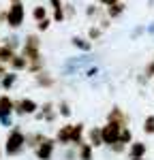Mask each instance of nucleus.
<instances>
[{
  "instance_id": "f257e3e1",
  "label": "nucleus",
  "mask_w": 154,
  "mask_h": 160,
  "mask_svg": "<svg viewBox=\"0 0 154 160\" xmlns=\"http://www.w3.org/2000/svg\"><path fill=\"white\" fill-rule=\"evenodd\" d=\"M19 53L28 60V73L30 75H37L41 71H45V58L41 53V38H38V34H26V38L22 41Z\"/></svg>"
},
{
  "instance_id": "f03ea898",
  "label": "nucleus",
  "mask_w": 154,
  "mask_h": 160,
  "mask_svg": "<svg viewBox=\"0 0 154 160\" xmlns=\"http://www.w3.org/2000/svg\"><path fill=\"white\" fill-rule=\"evenodd\" d=\"M2 149H4V156L9 158H15V156H22L26 149V132L19 124H13L7 132V139L2 143Z\"/></svg>"
},
{
  "instance_id": "7ed1b4c3",
  "label": "nucleus",
  "mask_w": 154,
  "mask_h": 160,
  "mask_svg": "<svg viewBox=\"0 0 154 160\" xmlns=\"http://www.w3.org/2000/svg\"><path fill=\"white\" fill-rule=\"evenodd\" d=\"M24 19H26V9L22 4V0L19 2H11L9 9H7V26L17 30V28L24 26Z\"/></svg>"
},
{
  "instance_id": "20e7f679",
  "label": "nucleus",
  "mask_w": 154,
  "mask_h": 160,
  "mask_svg": "<svg viewBox=\"0 0 154 160\" xmlns=\"http://www.w3.org/2000/svg\"><path fill=\"white\" fill-rule=\"evenodd\" d=\"M38 111V102L30 96H22V98L15 100V109H13V115L17 118H26V115H34Z\"/></svg>"
},
{
  "instance_id": "39448f33",
  "label": "nucleus",
  "mask_w": 154,
  "mask_h": 160,
  "mask_svg": "<svg viewBox=\"0 0 154 160\" xmlns=\"http://www.w3.org/2000/svg\"><path fill=\"white\" fill-rule=\"evenodd\" d=\"M122 124L118 122H105V126H101V135H103V145L105 148H111L116 141L120 139V132H122Z\"/></svg>"
},
{
  "instance_id": "423d86ee",
  "label": "nucleus",
  "mask_w": 154,
  "mask_h": 160,
  "mask_svg": "<svg viewBox=\"0 0 154 160\" xmlns=\"http://www.w3.org/2000/svg\"><path fill=\"white\" fill-rule=\"evenodd\" d=\"M56 148H58L56 139H54V137H45V139L38 143V148L32 149V154H34L37 160H51L54 154H56Z\"/></svg>"
},
{
  "instance_id": "0eeeda50",
  "label": "nucleus",
  "mask_w": 154,
  "mask_h": 160,
  "mask_svg": "<svg viewBox=\"0 0 154 160\" xmlns=\"http://www.w3.org/2000/svg\"><path fill=\"white\" fill-rule=\"evenodd\" d=\"M56 118H58V111H56V105H54L51 100L38 105V111L34 113V120H38V122H47V124H51Z\"/></svg>"
},
{
  "instance_id": "6e6552de",
  "label": "nucleus",
  "mask_w": 154,
  "mask_h": 160,
  "mask_svg": "<svg viewBox=\"0 0 154 160\" xmlns=\"http://www.w3.org/2000/svg\"><path fill=\"white\" fill-rule=\"evenodd\" d=\"M56 143L58 145H62V148H69L71 145V141H73V124H64L60 126L58 130H56Z\"/></svg>"
},
{
  "instance_id": "1a4fd4ad",
  "label": "nucleus",
  "mask_w": 154,
  "mask_h": 160,
  "mask_svg": "<svg viewBox=\"0 0 154 160\" xmlns=\"http://www.w3.org/2000/svg\"><path fill=\"white\" fill-rule=\"evenodd\" d=\"M13 109H15V98H11L9 94H0V122L13 118Z\"/></svg>"
},
{
  "instance_id": "9d476101",
  "label": "nucleus",
  "mask_w": 154,
  "mask_h": 160,
  "mask_svg": "<svg viewBox=\"0 0 154 160\" xmlns=\"http://www.w3.org/2000/svg\"><path fill=\"white\" fill-rule=\"evenodd\" d=\"M34 83H37V88L49 90V88L56 86V79H54V75H51V73H47V71H41V73L34 75Z\"/></svg>"
},
{
  "instance_id": "9b49d317",
  "label": "nucleus",
  "mask_w": 154,
  "mask_h": 160,
  "mask_svg": "<svg viewBox=\"0 0 154 160\" xmlns=\"http://www.w3.org/2000/svg\"><path fill=\"white\" fill-rule=\"evenodd\" d=\"M146 152H148V145H146L143 141H133V143L128 145V149H126L128 158H143Z\"/></svg>"
},
{
  "instance_id": "f8f14e48",
  "label": "nucleus",
  "mask_w": 154,
  "mask_h": 160,
  "mask_svg": "<svg viewBox=\"0 0 154 160\" xmlns=\"http://www.w3.org/2000/svg\"><path fill=\"white\" fill-rule=\"evenodd\" d=\"M88 141L92 148H103V135H101V126H92V128H88Z\"/></svg>"
},
{
  "instance_id": "ddd939ff",
  "label": "nucleus",
  "mask_w": 154,
  "mask_h": 160,
  "mask_svg": "<svg viewBox=\"0 0 154 160\" xmlns=\"http://www.w3.org/2000/svg\"><path fill=\"white\" fill-rule=\"evenodd\" d=\"M86 126L81 122H77V124H73V141H71V145L73 148H79L84 141H86Z\"/></svg>"
},
{
  "instance_id": "4468645a",
  "label": "nucleus",
  "mask_w": 154,
  "mask_h": 160,
  "mask_svg": "<svg viewBox=\"0 0 154 160\" xmlns=\"http://www.w3.org/2000/svg\"><path fill=\"white\" fill-rule=\"evenodd\" d=\"M9 68H11L13 73H22V71H28V60H26L24 56L17 51V53L13 56V60L9 62Z\"/></svg>"
},
{
  "instance_id": "2eb2a0df",
  "label": "nucleus",
  "mask_w": 154,
  "mask_h": 160,
  "mask_svg": "<svg viewBox=\"0 0 154 160\" xmlns=\"http://www.w3.org/2000/svg\"><path fill=\"white\" fill-rule=\"evenodd\" d=\"M107 122H118V124H122V126H128V118L120 107H114L107 113Z\"/></svg>"
},
{
  "instance_id": "dca6fc26",
  "label": "nucleus",
  "mask_w": 154,
  "mask_h": 160,
  "mask_svg": "<svg viewBox=\"0 0 154 160\" xmlns=\"http://www.w3.org/2000/svg\"><path fill=\"white\" fill-rule=\"evenodd\" d=\"M49 7H51V11H54V17H51V22H58V24H62L64 19V4H62V0H49Z\"/></svg>"
},
{
  "instance_id": "f3484780",
  "label": "nucleus",
  "mask_w": 154,
  "mask_h": 160,
  "mask_svg": "<svg viewBox=\"0 0 154 160\" xmlns=\"http://www.w3.org/2000/svg\"><path fill=\"white\" fill-rule=\"evenodd\" d=\"M17 77L19 75L13 73V71H7V73L0 77V83H2V92H9V90H13V86L17 83Z\"/></svg>"
},
{
  "instance_id": "a211bd4d",
  "label": "nucleus",
  "mask_w": 154,
  "mask_h": 160,
  "mask_svg": "<svg viewBox=\"0 0 154 160\" xmlns=\"http://www.w3.org/2000/svg\"><path fill=\"white\" fill-rule=\"evenodd\" d=\"M77 160H94V148L90 145L88 141H84L77 148Z\"/></svg>"
},
{
  "instance_id": "6ab92c4d",
  "label": "nucleus",
  "mask_w": 154,
  "mask_h": 160,
  "mask_svg": "<svg viewBox=\"0 0 154 160\" xmlns=\"http://www.w3.org/2000/svg\"><path fill=\"white\" fill-rule=\"evenodd\" d=\"M45 139V135L43 132H38V130H32V132H26V148L30 149H37L38 143Z\"/></svg>"
},
{
  "instance_id": "aec40b11",
  "label": "nucleus",
  "mask_w": 154,
  "mask_h": 160,
  "mask_svg": "<svg viewBox=\"0 0 154 160\" xmlns=\"http://www.w3.org/2000/svg\"><path fill=\"white\" fill-rule=\"evenodd\" d=\"M71 45H73L75 49L84 51V53H88V51L92 49V41H88V38H84V37H73L71 38Z\"/></svg>"
},
{
  "instance_id": "412c9836",
  "label": "nucleus",
  "mask_w": 154,
  "mask_h": 160,
  "mask_svg": "<svg viewBox=\"0 0 154 160\" xmlns=\"http://www.w3.org/2000/svg\"><path fill=\"white\" fill-rule=\"evenodd\" d=\"M122 13H124V4H122V2H114V4H109V7H107V17H109V19L120 17Z\"/></svg>"
},
{
  "instance_id": "4be33fe9",
  "label": "nucleus",
  "mask_w": 154,
  "mask_h": 160,
  "mask_svg": "<svg viewBox=\"0 0 154 160\" xmlns=\"http://www.w3.org/2000/svg\"><path fill=\"white\" fill-rule=\"evenodd\" d=\"M15 53H17V51L9 49L7 45H2V43H0V62H2V64H7V66H9V62L13 60V56H15Z\"/></svg>"
},
{
  "instance_id": "5701e85b",
  "label": "nucleus",
  "mask_w": 154,
  "mask_h": 160,
  "mask_svg": "<svg viewBox=\"0 0 154 160\" xmlns=\"http://www.w3.org/2000/svg\"><path fill=\"white\" fill-rule=\"evenodd\" d=\"M56 111H58L60 118H71V113H73L71 105H69V100H60V102L56 105Z\"/></svg>"
},
{
  "instance_id": "b1692460",
  "label": "nucleus",
  "mask_w": 154,
  "mask_h": 160,
  "mask_svg": "<svg viewBox=\"0 0 154 160\" xmlns=\"http://www.w3.org/2000/svg\"><path fill=\"white\" fill-rule=\"evenodd\" d=\"M2 45H7V47H9V49H13V51H19V49H22V41L15 37V34H13V37L2 38Z\"/></svg>"
},
{
  "instance_id": "393cba45",
  "label": "nucleus",
  "mask_w": 154,
  "mask_h": 160,
  "mask_svg": "<svg viewBox=\"0 0 154 160\" xmlns=\"http://www.w3.org/2000/svg\"><path fill=\"white\" fill-rule=\"evenodd\" d=\"M30 15H32V19H34V22H41V19H45V17H47V7L37 4V7L32 9V13H30Z\"/></svg>"
},
{
  "instance_id": "a878e982",
  "label": "nucleus",
  "mask_w": 154,
  "mask_h": 160,
  "mask_svg": "<svg viewBox=\"0 0 154 160\" xmlns=\"http://www.w3.org/2000/svg\"><path fill=\"white\" fill-rule=\"evenodd\" d=\"M141 75H143V77L139 79L141 83H146L148 79H154V58L148 62V64H146V68H143V73H141Z\"/></svg>"
},
{
  "instance_id": "bb28decb",
  "label": "nucleus",
  "mask_w": 154,
  "mask_h": 160,
  "mask_svg": "<svg viewBox=\"0 0 154 160\" xmlns=\"http://www.w3.org/2000/svg\"><path fill=\"white\" fill-rule=\"evenodd\" d=\"M118 141H120V143H124L126 148L133 143V132H131V128H128V126L122 128V132H120V139H118Z\"/></svg>"
},
{
  "instance_id": "cd10ccee",
  "label": "nucleus",
  "mask_w": 154,
  "mask_h": 160,
  "mask_svg": "<svg viewBox=\"0 0 154 160\" xmlns=\"http://www.w3.org/2000/svg\"><path fill=\"white\" fill-rule=\"evenodd\" d=\"M101 34H103V28H101V26H92V28L88 30V41H99Z\"/></svg>"
},
{
  "instance_id": "c85d7f7f",
  "label": "nucleus",
  "mask_w": 154,
  "mask_h": 160,
  "mask_svg": "<svg viewBox=\"0 0 154 160\" xmlns=\"http://www.w3.org/2000/svg\"><path fill=\"white\" fill-rule=\"evenodd\" d=\"M143 132L146 135H154V115H148L143 120Z\"/></svg>"
},
{
  "instance_id": "c756f323",
  "label": "nucleus",
  "mask_w": 154,
  "mask_h": 160,
  "mask_svg": "<svg viewBox=\"0 0 154 160\" xmlns=\"http://www.w3.org/2000/svg\"><path fill=\"white\" fill-rule=\"evenodd\" d=\"M62 160H77V148L69 145V148H66V152L62 154Z\"/></svg>"
},
{
  "instance_id": "7c9ffc66",
  "label": "nucleus",
  "mask_w": 154,
  "mask_h": 160,
  "mask_svg": "<svg viewBox=\"0 0 154 160\" xmlns=\"http://www.w3.org/2000/svg\"><path fill=\"white\" fill-rule=\"evenodd\" d=\"M49 26H51V19H49V17H45V19L37 22V30H38V32H45V30H49Z\"/></svg>"
},
{
  "instance_id": "2f4dec72",
  "label": "nucleus",
  "mask_w": 154,
  "mask_h": 160,
  "mask_svg": "<svg viewBox=\"0 0 154 160\" xmlns=\"http://www.w3.org/2000/svg\"><path fill=\"white\" fill-rule=\"evenodd\" d=\"M109 149H111L114 154H124V152H126V145H124V143H120V141H116Z\"/></svg>"
},
{
  "instance_id": "473e14b6",
  "label": "nucleus",
  "mask_w": 154,
  "mask_h": 160,
  "mask_svg": "<svg viewBox=\"0 0 154 160\" xmlns=\"http://www.w3.org/2000/svg\"><path fill=\"white\" fill-rule=\"evenodd\" d=\"M96 13H99V7L96 4H90L88 9H86V15L88 17H96Z\"/></svg>"
},
{
  "instance_id": "72a5a7b5",
  "label": "nucleus",
  "mask_w": 154,
  "mask_h": 160,
  "mask_svg": "<svg viewBox=\"0 0 154 160\" xmlns=\"http://www.w3.org/2000/svg\"><path fill=\"white\" fill-rule=\"evenodd\" d=\"M75 15V9H73V4H64V17L69 19V17H73Z\"/></svg>"
},
{
  "instance_id": "f704fd0d",
  "label": "nucleus",
  "mask_w": 154,
  "mask_h": 160,
  "mask_svg": "<svg viewBox=\"0 0 154 160\" xmlns=\"http://www.w3.org/2000/svg\"><path fill=\"white\" fill-rule=\"evenodd\" d=\"M99 2H101V4H103V7H105V9H107L109 4H114V0H99Z\"/></svg>"
},
{
  "instance_id": "c9c22d12",
  "label": "nucleus",
  "mask_w": 154,
  "mask_h": 160,
  "mask_svg": "<svg viewBox=\"0 0 154 160\" xmlns=\"http://www.w3.org/2000/svg\"><path fill=\"white\" fill-rule=\"evenodd\" d=\"M4 73H7V64H2V62H0V77H2Z\"/></svg>"
},
{
  "instance_id": "e433bc0d",
  "label": "nucleus",
  "mask_w": 154,
  "mask_h": 160,
  "mask_svg": "<svg viewBox=\"0 0 154 160\" xmlns=\"http://www.w3.org/2000/svg\"><path fill=\"white\" fill-rule=\"evenodd\" d=\"M2 156H4V149H2V145H0V160H2Z\"/></svg>"
},
{
  "instance_id": "4c0bfd02",
  "label": "nucleus",
  "mask_w": 154,
  "mask_h": 160,
  "mask_svg": "<svg viewBox=\"0 0 154 160\" xmlns=\"http://www.w3.org/2000/svg\"><path fill=\"white\" fill-rule=\"evenodd\" d=\"M128 160H143V158H128Z\"/></svg>"
},
{
  "instance_id": "58836bf2",
  "label": "nucleus",
  "mask_w": 154,
  "mask_h": 160,
  "mask_svg": "<svg viewBox=\"0 0 154 160\" xmlns=\"http://www.w3.org/2000/svg\"><path fill=\"white\" fill-rule=\"evenodd\" d=\"M0 92H2V83H0Z\"/></svg>"
},
{
  "instance_id": "ea45409f",
  "label": "nucleus",
  "mask_w": 154,
  "mask_h": 160,
  "mask_svg": "<svg viewBox=\"0 0 154 160\" xmlns=\"http://www.w3.org/2000/svg\"><path fill=\"white\" fill-rule=\"evenodd\" d=\"M11 2H19V0H11Z\"/></svg>"
},
{
  "instance_id": "a19ab883",
  "label": "nucleus",
  "mask_w": 154,
  "mask_h": 160,
  "mask_svg": "<svg viewBox=\"0 0 154 160\" xmlns=\"http://www.w3.org/2000/svg\"><path fill=\"white\" fill-rule=\"evenodd\" d=\"M114 2H120V0H114Z\"/></svg>"
}]
</instances>
